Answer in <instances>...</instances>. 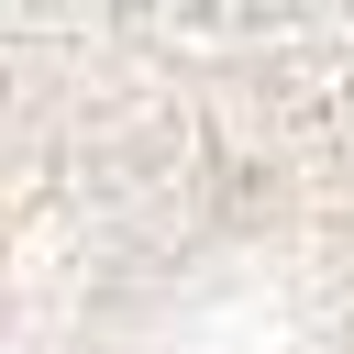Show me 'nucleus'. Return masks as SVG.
Masks as SVG:
<instances>
[{
	"instance_id": "obj_1",
	"label": "nucleus",
	"mask_w": 354,
	"mask_h": 354,
	"mask_svg": "<svg viewBox=\"0 0 354 354\" xmlns=\"http://www.w3.org/2000/svg\"><path fill=\"white\" fill-rule=\"evenodd\" d=\"M0 354H354V0H0Z\"/></svg>"
}]
</instances>
